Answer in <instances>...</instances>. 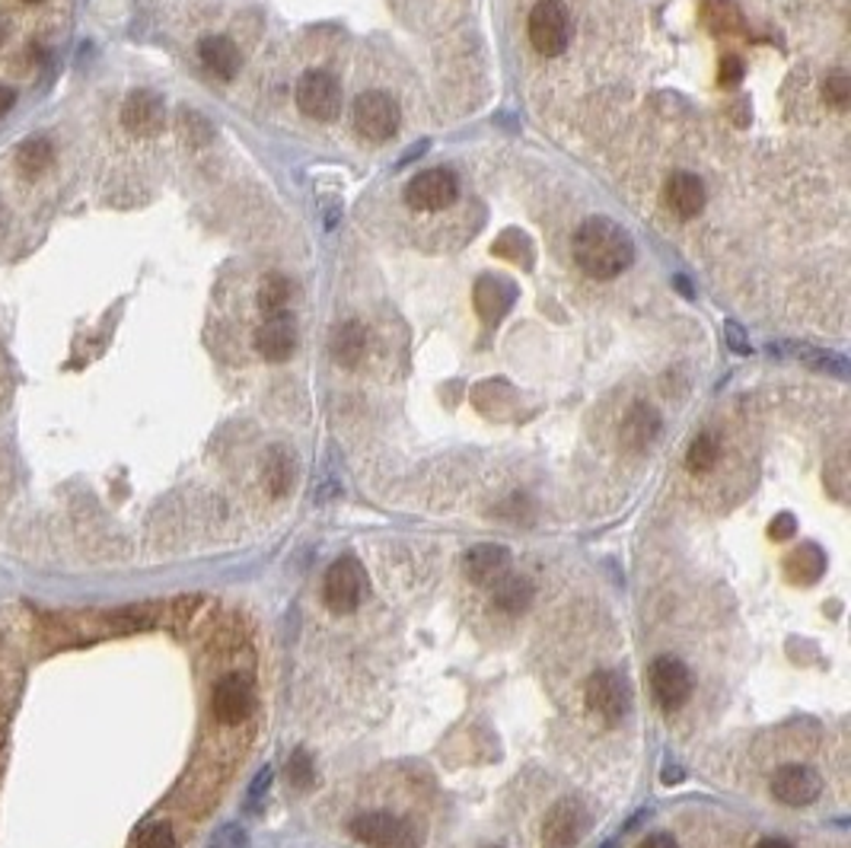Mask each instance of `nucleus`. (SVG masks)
I'll use <instances>...</instances> for the list:
<instances>
[{"label": "nucleus", "mask_w": 851, "mask_h": 848, "mask_svg": "<svg viewBox=\"0 0 851 848\" xmlns=\"http://www.w3.org/2000/svg\"><path fill=\"white\" fill-rule=\"evenodd\" d=\"M635 259V242L632 237L609 217H590L583 220L575 233V262L580 272L590 278L609 281L622 274Z\"/></svg>", "instance_id": "1"}, {"label": "nucleus", "mask_w": 851, "mask_h": 848, "mask_svg": "<svg viewBox=\"0 0 851 848\" xmlns=\"http://www.w3.org/2000/svg\"><path fill=\"white\" fill-rule=\"evenodd\" d=\"M587 708L607 721V725H619L629 711H632V686L622 673L615 670H597L590 680H587Z\"/></svg>", "instance_id": "2"}, {"label": "nucleus", "mask_w": 851, "mask_h": 848, "mask_svg": "<svg viewBox=\"0 0 851 848\" xmlns=\"http://www.w3.org/2000/svg\"><path fill=\"white\" fill-rule=\"evenodd\" d=\"M571 39V17L565 3L558 0H539L530 13V42L539 55H561Z\"/></svg>", "instance_id": "3"}, {"label": "nucleus", "mask_w": 851, "mask_h": 848, "mask_svg": "<svg viewBox=\"0 0 851 848\" xmlns=\"http://www.w3.org/2000/svg\"><path fill=\"white\" fill-rule=\"evenodd\" d=\"M351 836L367 848H418L422 833L393 814H364L351 823Z\"/></svg>", "instance_id": "4"}, {"label": "nucleus", "mask_w": 851, "mask_h": 848, "mask_svg": "<svg viewBox=\"0 0 851 848\" xmlns=\"http://www.w3.org/2000/svg\"><path fill=\"white\" fill-rule=\"evenodd\" d=\"M323 597L326 606L332 612H354L358 606L364 604L367 597V575L361 568V562L354 558H338L332 562V568L326 572V584H323Z\"/></svg>", "instance_id": "5"}, {"label": "nucleus", "mask_w": 851, "mask_h": 848, "mask_svg": "<svg viewBox=\"0 0 851 848\" xmlns=\"http://www.w3.org/2000/svg\"><path fill=\"white\" fill-rule=\"evenodd\" d=\"M354 124L367 141L383 144L399 131V106L386 93H364L354 99Z\"/></svg>", "instance_id": "6"}, {"label": "nucleus", "mask_w": 851, "mask_h": 848, "mask_svg": "<svg viewBox=\"0 0 851 848\" xmlns=\"http://www.w3.org/2000/svg\"><path fill=\"white\" fill-rule=\"evenodd\" d=\"M651 693L664 711H676L692 696V673L676 657H657L651 664Z\"/></svg>", "instance_id": "7"}, {"label": "nucleus", "mask_w": 851, "mask_h": 848, "mask_svg": "<svg viewBox=\"0 0 851 848\" xmlns=\"http://www.w3.org/2000/svg\"><path fill=\"white\" fill-rule=\"evenodd\" d=\"M459 195V182L447 170H427L405 185V202L415 211H440L454 205Z\"/></svg>", "instance_id": "8"}, {"label": "nucleus", "mask_w": 851, "mask_h": 848, "mask_svg": "<svg viewBox=\"0 0 851 848\" xmlns=\"http://www.w3.org/2000/svg\"><path fill=\"white\" fill-rule=\"evenodd\" d=\"M297 106L304 116L316 121H332L341 109V90L335 84L332 74L326 70H309L297 84Z\"/></svg>", "instance_id": "9"}, {"label": "nucleus", "mask_w": 851, "mask_h": 848, "mask_svg": "<svg viewBox=\"0 0 851 848\" xmlns=\"http://www.w3.org/2000/svg\"><path fill=\"white\" fill-rule=\"evenodd\" d=\"M820 775L807 765H785L772 775V797L785 807H807L820 797Z\"/></svg>", "instance_id": "10"}, {"label": "nucleus", "mask_w": 851, "mask_h": 848, "mask_svg": "<svg viewBox=\"0 0 851 848\" xmlns=\"http://www.w3.org/2000/svg\"><path fill=\"white\" fill-rule=\"evenodd\" d=\"M587 814L578 801L565 797L548 811L546 826H543V846L546 848H575L583 836Z\"/></svg>", "instance_id": "11"}, {"label": "nucleus", "mask_w": 851, "mask_h": 848, "mask_svg": "<svg viewBox=\"0 0 851 848\" xmlns=\"http://www.w3.org/2000/svg\"><path fill=\"white\" fill-rule=\"evenodd\" d=\"M252 705H255L252 686L246 683L243 676H223L214 686L211 711L220 725H240V721H246L252 715Z\"/></svg>", "instance_id": "12"}, {"label": "nucleus", "mask_w": 851, "mask_h": 848, "mask_svg": "<svg viewBox=\"0 0 851 848\" xmlns=\"http://www.w3.org/2000/svg\"><path fill=\"white\" fill-rule=\"evenodd\" d=\"M462 575L479 587H494L501 577L511 575V552L504 545H476L462 555Z\"/></svg>", "instance_id": "13"}, {"label": "nucleus", "mask_w": 851, "mask_h": 848, "mask_svg": "<svg viewBox=\"0 0 851 848\" xmlns=\"http://www.w3.org/2000/svg\"><path fill=\"white\" fill-rule=\"evenodd\" d=\"M122 124L131 134H138V138H153V134H160L163 124H166L163 99H160L156 93L148 90L131 93L122 106Z\"/></svg>", "instance_id": "14"}, {"label": "nucleus", "mask_w": 851, "mask_h": 848, "mask_svg": "<svg viewBox=\"0 0 851 848\" xmlns=\"http://www.w3.org/2000/svg\"><path fill=\"white\" fill-rule=\"evenodd\" d=\"M297 348V329L287 313H274L255 329V351L265 361H287Z\"/></svg>", "instance_id": "15"}, {"label": "nucleus", "mask_w": 851, "mask_h": 848, "mask_svg": "<svg viewBox=\"0 0 851 848\" xmlns=\"http://www.w3.org/2000/svg\"><path fill=\"white\" fill-rule=\"evenodd\" d=\"M517 301V287L508 281V278H498V274H482L476 281V309L479 316L485 319L488 326L501 323L504 313L514 306Z\"/></svg>", "instance_id": "16"}, {"label": "nucleus", "mask_w": 851, "mask_h": 848, "mask_svg": "<svg viewBox=\"0 0 851 848\" xmlns=\"http://www.w3.org/2000/svg\"><path fill=\"white\" fill-rule=\"evenodd\" d=\"M664 202H667L669 211L676 214V217L692 220L705 208V185L692 173H673L667 185H664Z\"/></svg>", "instance_id": "17"}, {"label": "nucleus", "mask_w": 851, "mask_h": 848, "mask_svg": "<svg viewBox=\"0 0 851 848\" xmlns=\"http://www.w3.org/2000/svg\"><path fill=\"white\" fill-rule=\"evenodd\" d=\"M198 55H201V64H205L211 74H217L220 80H230V77H237V70H240V48H237L227 35H208V39H201Z\"/></svg>", "instance_id": "18"}, {"label": "nucleus", "mask_w": 851, "mask_h": 848, "mask_svg": "<svg viewBox=\"0 0 851 848\" xmlns=\"http://www.w3.org/2000/svg\"><path fill=\"white\" fill-rule=\"evenodd\" d=\"M657 434H661V415H657L651 405L639 402V405L629 412L625 424H622V441H625V447H629V450H647V447L657 441Z\"/></svg>", "instance_id": "19"}, {"label": "nucleus", "mask_w": 851, "mask_h": 848, "mask_svg": "<svg viewBox=\"0 0 851 848\" xmlns=\"http://www.w3.org/2000/svg\"><path fill=\"white\" fill-rule=\"evenodd\" d=\"M329 351H332L335 363L341 367H358L367 351V333L361 323H341L332 333V341H329Z\"/></svg>", "instance_id": "20"}, {"label": "nucleus", "mask_w": 851, "mask_h": 848, "mask_svg": "<svg viewBox=\"0 0 851 848\" xmlns=\"http://www.w3.org/2000/svg\"><path fill=\"white\" fill-rule=\"evenodd\" d=\"M533 584L526 580V577H517V575H508V577H501L494 587H491V600H494V606L501 609V612H508V616H520L526 606L533 604Z\"/></svg>", "instance_id": "21"}, {"label": "nucleus", "mask_w": 851, "mask_h": 848, "mask_svg": "<svg viewBox=\"0 0 851 848\" xmlns=\"http://www.w3.org/2000/svg\"><path fill=\"white\" fill-rule=\"evenodd\" d=\"M785 565H788V577L794 584H814L822 575V568H826V555L817 545H800V548L790 552V558Z\"/></svg>", "instance_id": "22"}, {"label": "nucleus", "mask_w": 851, "mask_h": 848, "mask_svg": "<svg viewBox=\"0 0 851 848\" xmlns=\"http://www.w3.org/2000/svg\"><path fill=\"white\" fill-rule=\"evenodd\" d=\"M294 472H297L294 469V456L287 454L284 447H274L272 454L265 456V485H269V491H272L274 498L291 491Z\"/></svg>", "instance_id": "23"}, {"label": "nucleus", "mask_w": 851, "mask_h": 848, "mask_svg": "<svg viewBox=\"0 0 851 848\" xmlns=\"http://www.w3.org/2000/svg\"><path fill=\"white\" fill-rule=\"evenodd\" d=\"M55 163V148L45 141V138H30L20 153H17V166L30 176V180H39L48 173V166Z\"/></svg>", "instance_id": "24"}, {"label": "nucleus", "mask_w": 851, "mask_h": 848, "mask_svg": "<svg viewBox=\"0 0 851 848\" xmlns=\"http://www.w3.org/2000/svg\"><path fill=\"white\" fill-rule=\"evenodd\" d=\"M491 249H494V256L514 262L520 269H533V242H530L526 233H520V230H504V233L494 240Z\"/></svg>", "instance_id": "25"}, {"label": "nucleus", "mask_w": 851, "mask_h": 848, "mask_svg": "<svg viewBox=\"0 0 851 848\" xmlns=\"http://www.w3.org/2000/svg\"><path fill=\"white\" fill-rule=\"evenodd\" d=\"M287 301H291V281L284 274H269L259 287V306L274 316V313H284Z\"/></svg>", "instance_id": "26"}, {"label": "nucleus", "mask_w": 851, "mask_h": 848, "mask_svg": "<svg viewBox=\"0 0 851 848\" xmlns=\"http://www.w3.org/2000/svg\"><path fill=\"white\" fill-rule=\"evenodd\" d=\"M718 456H721V444H718V437H711V434H699V437L692 441L689 454H686V466H689L692 472H708V469H714V466H718Z\"/></svg>", "instance_id": "27"}, {"label": "nucleus", "mask_w": 851, "mask_h": 848, "mask_svg": "<svg viewBox=\"0 0 851 848\" xmlns=\"http://www.w3.org/2000/svg\"><path fill=\"white\" fill-rule=\"evenodd\" d=\"M287 782L301 791H309L316 785V769H313V759L306 750H294L287 759Z\"/></svg>", "instance_id": "28"}, {"label": "nucleus", "mask_w": 851, "mask_h": 848, "mask_svg": "<svg viewBox=\"0 0 851 848\" xmlns=\"http://www.w3.org/2000/svg\"><path fill=\"white\" fill-rule=\"evenodd\" d=\"M790 351H794V358L807 361L810 367H817V370H829V373L845 377V361H842L839 355H832V351H817V348H807V345H794Z\"/></svg>", "instance_id": "29"}, {"label": "nucleus", "mask_w": 851, "mask_h": 848, "mask_svg": "<svg viewBox=\"0 0 851 848\" xmlns=\"http://www.w3.org/2000/svg\"><path fill=\"white\" fill-rule=\"evenodd\" d=\"M138 848H176V833L170 823H148L141 833H138Z\"/></svg>", "instance_id": "30"}, {"label": "nucleus", "mask_w": 851, "mask_h": 848, "mask_svg": "<svg viewBox=\"0 0 851 848\" xmlns=\"http://www.w3.org/2000/svg\"><path fill=\"white\" fill-rule=\"evenodd\" d=\"M822 93H826V99H829L836 109H845V106H849V99H851L849 74H842V70L829 74V77H826V87H822Z\"/></svg>", "instance_id": "31"}, {"label": "nucleus", "mask_w": 851, "mask_h": 848, "mask_svg": "<svg viewBox=\"0 0 851 848\" xmlns=\"http://www.w3.org/2000/svg\"><path fill=\"white\" fill-rule=\"evenodd\" d=\"M743 61L740 58H733V55H728V58L721 61V87H737L740 80H743Z\"/></svg>", "instance_id": "32"}, {"label": "nucleus", "mask_w": 851, "mask_h": 848, "mask_svg": "<svg viewBox=\"0 0 851 848\" xmlns=\"http://www.w3.org/2000/svg\"><path fill=\"white\" fill-rule=\"evenodd\" d=\"M768 533H772V540L785 543V540H794V533H797V523H794V517L790 514H778L775 520H772Z\"/></svg>", "instance_id": "33"}, {"label": "nucleus", "mask_w": 851, "mask_h": 848, "mask_svg": "<svg viewBox=\"0 0 851 848\" xmlns=\"http://www.w3.org/2000/svg\"><path fill=\"white\" fill-rule=\"evenodd\" d=\"M724 335H728V345L737 351V355H750L753 348H750V341L743 338V329L737 326V323H728L724 326Z\"/></svg>", "instance_id": "34"}, {"label": "nucleus", "mask_w": 851, "mask_h": 848, "mask_svg": "<svg viewBox=\"0 0 851 848\" xmlns=\"http://www.w3.org/2000/svg\"><path fill=\"white\" fill-rule=\"evenodd\" d=\"M269 785H272V769L265 765V769L259 772V779L249 787V807H255V804L262 801V791H269Z\"/></svg>", "instance_id": "35"}, {"label": "nucleus", "mask_w": 851, "mask_h": 848, "mask_svg": "<svg viewBox=\"0 0 851 848\" xmlns=\"http://www.w3.org/2000/svg\"><path fill=\"white\" fill-rule=\"evenodd\" d=\"M639 848H679V846H676V839L667 836V833H654V836H647Z\"/></svg>", "instance_id": "36"}, {"label": "nucleus", "mask_w": 851, "mask_h": 848, "mask_svg": "<svg viewBox=\"0 0 851 848\" xmlns=\"http://www.w3.org/2000/svg\"><path fill=\"white\" fill-rule=\"evenodd\" d=\"M13 102H17V93L0 84V116H7L13 109Z\"/></svg>", "instance_id": "37"}, {"label": "nucleus", "mask_w": 851, "mask_h": 848, "mask_svg": "<svg viewBox=\"0 0 851 848\" xmlns=\"http://www.w3.org/2000/svg\"><path fill=\"white\" fill-rule=\"evenodd\" d=\"M756 848H790V846L785 842V839H762Z\"/></svg>", "instance_id": "38"}, {"label": "nucleus", "mask_w": 851, "mask_h": 848, "mask_svg": "<svg viewBox=\"0 0 851 848\" xmlns=\"http://www.w3.org/2000/svg\"><path fill=\"white\" fill-rule=\"evenodd\" d=\"M0 42H3V26H0Z\"/></svg>", "instance_id": "39"}, {"label": "nucleus", "mask_w": 851, "mask_h": 848, "mask_svg": "<svg viewBox=\"0 0 851 848\" xmlns=\"http://www.w3.org/2000/svg\"><path fill=\"white\" fill-rule=\"evenodd\" d=\"M30 3H42V0H30Z\"/></svg>", "instance_id": "40"}, {"label": "nucleus", "mask_w": 851, "mask_h": 848, "mask_svg": "<svg viewBox=\"0 0 851 848\" xmlns=\"http://www.w3.org/2000/svg\"><path fill=\"white\" fill-rule=\"evenodd\" d=\"M488 848H498V846H488Z\"/></svg>", "instance_id": "41"}]
</instances>
